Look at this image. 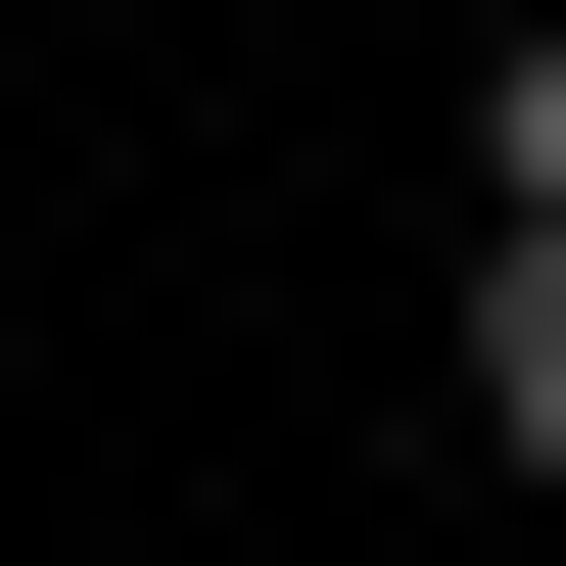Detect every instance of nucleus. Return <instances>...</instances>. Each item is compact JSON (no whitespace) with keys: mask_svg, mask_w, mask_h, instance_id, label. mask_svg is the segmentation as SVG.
I'll list each match as a JSON object with an SVG mask.
<instances>
[{"mask_svg":"<svg viewBox=\"0 0 566 566\" xmlns=\"http://www.w3.org/2000/svg\"><path fill=\"white\" fill-rule=\"evenodd\" d=\"M472 424L566 472V189H472Z\"/></svg>","mask_w":566,"mask_h":566,"instance_id":"f257e3e1","label":"nucleus"},{"mask_svg":"<svg viewBox=\"0 0 566 566\" xmlns=\"http://www.w3.org/2000/svg\"><path fill=\"white\" fill-rule=\"evenodd\" d=\"M472 189H566V0H520V48H472Z\"/></svg>","mask_w":566,"mask_h":566,"instance_id":"f03ea898","label":"nucleus"}]
</instances>
